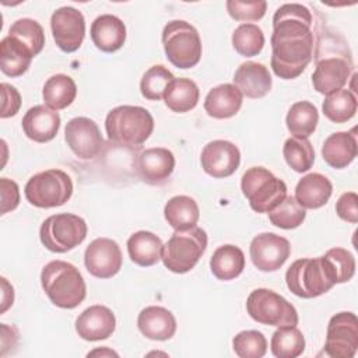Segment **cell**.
Masks as SVG:
<instances>
[{"label": "cell", "instance_id": "cell-33", "mask_svg": "<svg viewBox=\"0 0 358 358\" xmlns=\"http://www.w3.org/2000/svg\"><path fill=\"white\" fill-rule=\"evenodd\" d=\"M319 122V112L316 106L309 101L295 102L285 117L287 129L294 137L308 138L316 130Z\"/></svg>", "mask_w": 358, "mask_h": 358}, {"label": "cell", "instance_id": "cell-41", "mask_svg": "<svg viewBox=\"0 0 358 358\" xmlns=\"http://www.w3.org/2000/svg\"><path fill=\"white\" fill-rule=\"evenodd\" d=\"M232 347L241 358H262L267 352V340L257 330H243L234 337Z\"/></svg>", "mask_w": 358, "mask_h": 358}, {"label": "cell", "instance_id": "cell-39", "mask_svg": "<svg viewBox=\"0 0 358 358\" xmlns=\"http://www.w3.org/2000/svg\"><path fill=\"white\" fill-rule=\"evenodd\" d=\"M306 217V210L299 206L294 196H287L273 211L268 213V220L274 227L281 229L298 228Z\"/></svg>", "mask_w": 358, "mask_h": 358}, {"label": "cell", "instance_id": "cell-2", "mask_svg": "<svg viewBox=\"0 0 358 358\" xmlns=\"http://www.w3.org/2000/svg\"><path fill=\"white\" fill-rule=\"evenodd\" d=\"M41 284L50 302L62 309L77 308L87 295L78 268L63 260L49 262L41 271Z\"/></svg>", "mask_w": 358, "mask_h": 358}, {"label": "cell", "instance_id": "cell-30", "mask_svg": "<svg viewBox=\"0 0 358 358\" xmlns=\"http://www.w3.org/2000/svg\"><path fill=\"white\" fill-rule=\"evenodd\" d=\"M199 98V87L190 78H173L162 96L165 105L176 113H185L196 108Z\"/></svg>", "mask_w": 358, "mask_h": 358}, {"label": "cell", "instance_id": "cell-24", "mask_svg": "<svg viewBox=\"0 0 358 358\" xmlns=\"http://www.w3.org/2000/svg\"><path fill=\"white\" fill-rule=\"evenodd\" d=\"M357 134L351 131H336L330 134L322 145V157L327 165L336 169L347 168L357 157Z\"/></svg>", "mask_w": 358, "mask_h": 358}, {"label": "cell", "instance_id": "cell-19", "mask_svg": "<svg viewBox=\"0 0 358 358\" xmlns=\"http://www.w3.org/2000/svg\"><path fill=\"white\" fill-rule=\"evenodd\" d=\"M116 329L113 312L103 305H92L84 309L76 320L77 334L87 341H99L110 337Z\"/></svg>", "mask_w": 358, "mask_h": 358}, {"label": "cell", "instance_id": "cell-20", "mask_svg": "<svg viewBox=\"0 0 358 358\" xmlns=\"http://www.w3.org/2000/svg\"><path fill=\"white\" fill-rule=\"evenodd\" d=\"M21 123L29 140L48 143L56 137L60 129V115L46 105H35L25 112Z\"/></svg>", "mask_w": 358, "mask_h": 358}, {"label": "cell", "instance_id": "cell-48", "mask_svg": "<svg viewBox=\"0 0 358 358\" xmlns=\"http://www.w3.org/2000/svg\"><path fill=\"white\" fill-rule=\"evenodd\" d=\"M98 354H101V355H115V357H117V354L115 352V351H110V350H106V348H103V350H94V351H91V352H88V357L90 355H98Z\"/></svg>", "mask_w": 358, "mask_h": 358}, {"label": "cell", "instance_id": "cell-47", "mask_svg": "<svg viewBox=\"0 0 358 358\" xmlns=\"http://www.w3.org/2000/svg\"><path fill=\"white\" fill-rule=\"evenodd\" d=\"M1 287H3V305H1V313H4L7 310V308L10 305H13V301H14V289H13V285L8 284V281L1 277Z\"/></svg>", "mask_w": 358, "mask_h": 358}, {"label": "cell", "instance_id": "cell-9", "mask_svg": "<svg viewBox=\"0 0 358 358\" xmlns=\"http://www.w3.org/2000/svg\"><path fill=\"white\" fill-rule=\"evenodd\" d=\"M87 231L88 228L84 218L76 214L62 213L50 215L42 222L39 239L48 250L66 253L84 242Z\"/></svg>", "mask_w": 358, "mask_h": 358}, {"label": "cell", "instance_id": "cell-27", "mask_svg": "<svg viewBox=\"0 0 358 358\" xmlns=\"http://www.w3.org/2000/svg\"><path fill=\"white\" fill-rule=\"evenodd\" d=\"M162 241L150 231H137L127 239V252L133 263L141 267H150L159 262L162 253Z\"/></svg>", "mask_w": 358, "mask_h": 358}, {"label": "cell", "instance_id": "cell-22", "mask_svg": "<svg viewBox=\"0 0 358 358\" xmlns=\"http://www.w3.org/2000/svg\"><path fill=\"white\" fill-rule=\"evenodd\" d=\"M90 34L94 45L99 50L112 53L124 45L126 25L113 14H102L92 21Z\"/></svg>", "mask_w": 358, "mask_h": 358}, {"label": "cell", "instance_id": "cell-26", "mask_svg": "<svg viewBox=\"0 0 358 358\" xmlns=\"http://www.w3.org/2000/svg\"><path fill=\"white\" fill-rule=\"evenodd\" d=\"M333 193L331 182L322 173L312 172L305 175L295 186V200L305 210L323 207Z\"/></svg>", "mask_w": 358, "mask_h": 358}, {"label": "cell", "instance_id": "cell-6", "mask_svg": "<svg viewBox=\"0 0 358 358\" xmlns=\"http://www.w3.org/2000/svg\"><path fill=\"white\" fill-rule=\"evenodd\" d=\"M241 189L250 208L259 214H268L287 197V185L263 166L249 168L242 175Z\"/></svg>", "mask_w": 358, "mask_h": 358}, {"label": "cell", "instance_id": "cell-23", "mask_svg": "<svg viewBox=\"0 0 358 358\" xmlns=\"http://www.w3.org/2000/svg\"><path fill=\"white\" fill-rule=\"evenodd\" d=\"M137 326L143 336L150 340L165 341L173 337L176 331V319L171 310L164 306H147L137 317Z\"/></svg>", "mask_w": 358, "mask_h": 358}, {"label": "cell", "instance_id": "cell-1", "mask_svg": "<svg viewBox=\"0 0 358 358\" xmlns=\"http://www.w3.org/2000/svg\"><path fill=\"white\" fill-rule=\"evenodd\" d=\"M312 14L298 3L282 4L273 15L271 69L282 80L299 77L313 57Z\"/></svg>", "mask_w": 358, "mask_h": 358}, {"label": "cell", "instance_id": "cell-40", "mask_svg": "<svg viewBox=\"0 0 358 358\" xmlns=\"http://www.w3.org/2000/svg\"><path fill=\"white\" fill-rule=\"evenodd\" d=\"M173 74L162 64L151 66L143 76L140 81V91L145 99L159 101L164 96V92L168 84L173 80Z\"/></svg>", "mask_w": 358, "mask_h": 358}, {"label": "cell", "instance_id": "cell-5", "mask_svg": "<svg viewBox=\"0 0 358 358\" xmlns=\"http://www.w3.org/2000/svg\"><path fill=\"white\" fill-rule=\"evenodd\" d=\"M207 249V234L203 228L193 227L175 231L162 246L161 259L164 266L176 274L190 271Z\"/></svg>", "mask_w": 358, "mask_h": 358}, {"label": "cell", "instance_id": "cell-42", "mask_svg": "<svg viewBox=\"0 0 358 358\" xmlns=\"http://www.w3.org/2000/svg\"><path fill=\"white\" fill-rule=\"evenodd\" d=\"M324 257L330 263L336 284L350 281L355 274V259L351 252L344 248H333L324 253Z\"/></svg>", "mask_w": 358, "mask_h": 358}, {"label": "cell", "instance_id": "cell-8", "mask_svg": "<svg viewBox=\"0 0 358 358\" xmlns=\"http://www.w3.org/2000/svg\"><path fill=\"white\" fill-rule=\"evenodd\" d=\"M25 199L39 208L66 204L73 194V180L62 169H48L31 176L24 187Z\"/></svg>", "mask_w": 358, "mask_h": 358}, {"label": "cell", "instance_id": "cell-7", "mask_svg": "<svg viewBox=\"0 0 358 358\" xmlns=\"http://www.w3.org/2000/svg\"><path fill=\"white\" fill-rule=\"evenodd\" d=\"M162 45L168 60L178 69H190L200 62V35L192 24L183 20L169 21L164 27Z\"/></svg>", "mask_w": 358, "mask_h": 358}, {"label": "cell", "instance_id": "cell-18", "mask_svg": "<svg viewBox=\"0 0 358 358\" xmlns=\"http://www.w3.org/2000/svg\"><path fill=\"white\" fill-rule=\"evenodd\" d=\"M351 74V62L333 56L317 60L316 69L312 74L313 88L323 95H330L347 84Z\"/></svg>", "mask_w": 358, "mask_h": 358}, {"label": "cell", "instance_id": "cell-43", "mask_svg": "<svg viewBox=\"0 0 358 358\" xmlns=\"http://www.w3.org/2000/svg\"><path fill=\"white\" fill-rule=\"evenodd\" d=\"M227 11L235 21H259L264 17L267 10V3L264 0L241 1L228 0Z\"/></svg>", "mask_w": 358, "mask_h": 358}, {"label": "cell", "instance_id": "cell-15", "mask_svg": "<svg viewBox=\"0 0 358 358\" xmlns=\"http://www.w3.org/2000/svg\"><path fill=\"white\" fill-rule=\"evenodd\" d=\"M122 250L119 245L109 238L94 239L84 252V264L87 271L96 278H110L122 268Z\"/></svg>", "mask_w": 358, "mask_h": 358}, {"label": "cell", "instance_id": "cell-12", "mask_svg": "<svg viewBox=\"0 0 358 358\" xmlns=\"http://www.w3.org/2000/svg\"><path fill=\"white\" fill-rule=\"evenodd\" d=\"M50 29L59 49L66 53L76 52L85 36V20L80 10L64 6L50 17Z\"/></svg>", "mask_w": 358, "mask_h": 358}, {"label": "cell", "instance_id": "cell-3", "mask_svg": "<svg viewBox=\"0 0 358 358\" xmlns=\"http://www.w3.org/2000/svg\"><path fill=\"white\" fill-rule=\"evenodd\" d=\"M105 130L112 143L138 147L151 136L154 119L145 108L122 105L109 110L105 119Z\"/></svg>", "mask_w": 358, "mask_h": 358}, {"label": "cell", "instance_id": "cell-10", "mask_svg": "<svg viewBox=\"0 0 358 358\" xmlns=\"http://www.w3.org/2000/svg\"><path fill=\"white\" fill-rule=\"evenodd\" d=\"M246 310L249 316L267 326H296L298 312L291 302L280 294L267 289H253L246 299Z\"/></svg>", "mask_w": 358, "mask_h": 358}, {"label": "cell", "instance_id": "cell-13", "mask_svg": "<svg viewBox=\"0 0 358 358\" xmlns=\"http://www.w3.org/2000/svg\"><path fill=\"white\" fill-rule=\"evenodd\" d=\"M64 138L74 155L81 159H92L103 148V138L98 124L85 116L73 117L67 122Z\"/></svg>", "mask_w": 358, "mask_h": 358}, {"label": "cell", "instance_id": "cell-4", "mask_svg": "<svg viewBox=\"0 0 358 358\" xmlns=\"http://www.w3.org/2000/svg\"><path fill=\"white\" fill-rule=\"evenodd\" d=\"M289 291L305 299L316 298L336 285V277L324 256L315 259H298L285 273Z\"/></svg>", "mask_w": 358, "mask_h": 358}, {"label": "cell", "instance_id": "cell-31", "mask_svg": "<svg viewBox=\"0 0 358 358\" xmlns=\"http://www.w3.org/2000/svg\"><path fill=\"white\" fill-rule=\"evenodd\" d=\"M211 273L221 281L236 278L245 268V255L235 245H222L210 259Z\"/></svg>", "mask_w": 358, "mask_h": 358}, {"label": "cell", "instance_id": "cell-32", "mask_svg": "<svg viewBox=\"0 0 358 358\" xmlns=\"http://www.w3.org/2000/svg\"><path fill=\"white\" fill-rule=\"evenodd\" d=\"M77 95V85L70 76L55 74L43 85L42 96L45 105L53 110H60L73 103Z\"/></svg>", "mask_w": 358, "mask_h": 358}, {"label": "cell", "instance_id": "cell-16", "mask_svg": "<svg viewBox=\"0 0 358 358\" xmlns=\"http://www.w3.org/2000/svg\"><path fill=\"white\" fill-rule=\"evenodd\" d=\"M201 168L213 178H228L239 168V148L227 140H214L204 145L200 155Z\"/></svg>", "mask_w": 358, "mask_h": 358}, {"label": "cell", "instance_id": "cell-17", "mask_svg": "<svg viewBox=\"0 0 358 358\" xmlns=\"http://www.w3.org/2000/svg\"><path fill=\"white\" fill-rule=\"evenodd\" d=\"M138 176L148 185L165 183L175 169L172 151L164 147H152L141 151L136 161Z\"/></svg>", "mask_w": 358, "mask_h": 358}, {"label": "cell", "instance_id": "cell-37", "mask_svg": "<svg viewBox=\"0 0 358 358\" xmlns=\"http://www.w3.org/2000/svg\"><path fill=\"white\" fill-rule=\"evenodd\" d=\"M8 35L20 41L34 55H39L45 46V32L42 25L32 18H20L13 22Z\"/></svg>", "mask_w": 358, "mask_h": 358}, {"label": "cell", "instance_id": "cell-45", "mask_svg": "<svg viewBox=\"0 0 358 358\" xmlns=\"http://www.w3.org/2000/svg\"><path fill=\"white\" fill-rule=\"evenodd\" d=\"M0 196H1V207L0 214H6L8 211H13L20 204V189L18 185L8 179L1 178L0 179Z\"/></svg>", "mask_w": 358, "mask_h": 358}, {"label": "cell", "instance_id": "cell-21", "mask_svg": "<svg viewBox=\"0 0 358 358\" xmlns=\"http://www.w3.org/2000/svg\"><path fill=\"white\" fill-rule=\"evenodd\" d=\"M234 85L242 95L259 99L271 90V76L268 69L257 62L242 63L234 74Z\"/></svg>", "mask_w": 358, "mask_h": 358}, {"label": "cell", "instance_id": "cell-25", "mask_svg": "<svg viewBox=\"0 0 358 358\" xmlns=\"http://www.w3.org/2000/svg\"><path fill=\"white\" fill-rule=\"evenodd\" d=\"M243 95L234 84H220L208 91L204 99V110L214 119H229L242 106Z\"/></svg>", "mask_w": 358, "mask_h": 358}, {"label": "cell", "instance_id": "cell-14", "mask_svg": "<svg viewBox=\"0 0 358 358\" xmlns=\"http://www.w3.org/2000/svg\"><path fill=\"white\" fill-rule=\"evenodd\" d=\"M291 253L288 239L273 232L256 235L249 246L253 266L260 271H275L287 262Z\"/></svg>", "mask_w": 358, "mask_h": 358}, {"label": "cell", "instance_id": "cell-44", "mask_svg": "<svg viewBox=\"0 0 358 358\" xmlns=\"http://www.w3.org/2000/svg\"><path fill=\"white\" fill-rule=\"evenodd\" d=\"M337 215L351 224L358 222V196L355 192L343 193L336 203Z\"/></svg>", "mask_w": 358, "mask_h": 358}, {"label": "cell", "instance_id": "cell-36", "mask_svg": "<svg viewBox=\"0 0 358 358\" xmlns=\"http://www.w3.org/2000/svg\"><path fill=\"white\" fill-rule=\"evenodd\" d=\"M282 155L288 166L295 172H306L315 162V150L308 138L289 137L285 140L282 147Z\"/></svg>", "mask_w": 358, "mask_h": 358}, {"label": "cell", "instance_id": "cell-11", "mask_svg": "<svg viewBox=\"0 0 358 358\" xmlns=\"http://www.w3.org/2000/svg\"><path fill=\"white\" fill-rule=\"evenodd\" d=\"M358 350V319L352 312H340L330 317L324 351L333 358H352Z\"/></svg>", "mask_w": 358, "mask_h": 358}, {"label": "cell", "instance_id": "cell-29", "mask_svg": "<svg viewBox=\"0 0 358 358\" xmlns=\"http://www.w3.org/2000/svg\"><path fill=\"white\" fill-rule=\"evenodd\" d=\"M164 217L175 231H183L196 227L200 218V210L194 199L179 194L166 201L164 207Z\"/></svg>", "mask_w": 358, "mask_h": 358}, {"label": "cell", "instance_id": "cell-35", "mask_svg": "<svg viewBox=\"0 0 358 358\" xmlns=\"http://www.w3.org/2000/svg\"><path fill=\"white\" fill-rule=\"evenodd\" d=\"M357 96L350 90H338L323 101V115L334 123H345L357 113Z\"/></svg>", "mask_w": 358, "mask_h": 358}, {"label": "cell", "instance_id": "cell-34", "mask_svg": "<svg viewBox=\"0 0 358 358\" xmlns=\"http://www.w3.org/2000/svg\"><path fill=\"white\" fill-rule=\"evenodd\" d=\"M270 347L277 358H296L305 351V337L296 326H280L271 336Z\"/></svg>", "mask_w": 358, "mask_h": 358}, {"label": "cell", "instance_id": "cell-38", "mask_svg": "<svg viewBox=\"0 0 358 358\" xmlns=\"http://www.w3.org/2000/svg\"><path fill=\"white\" fill-rule=\"evenodd\" d=\"M232 46L241 56H257L264 46V34L256 24H241L232 34Z\"/></svg>", "mask_w": 358, "mask_h": 358}, {"label": "cell", "instance_id": "cell-46", "mask_svg": "<svg viewBox=\"0 0 358 358\" xmlns=\"http://www.w3.org/2000/svg\"><path fill=\"white\" fill-rule=\"evenodd\" d=\"M1 119L17 115L21 106V95L17 88L7 83H1Z\"/></svg>", "mask_w": 358, "mask_h": 358}, {"label": "cell", "instance_id": "cell-28", "mask_svg": "<svg viewBox=\"0 0 358 358\" xmlns=\"http://www.w3.org/2000/svg\"><path fill=\"white\" fill-rule=\"evenodd\" d=\"M34 55L20 41L7 35L0 42V69L8 77L22 76L28 67Z\"/></svg>", "mask_w": 358, "mask_h": 358}]
</instances>
